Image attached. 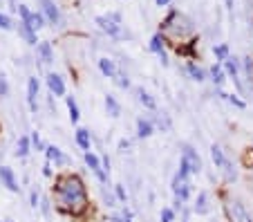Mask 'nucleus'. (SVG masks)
Segmentation results:
<instances>
[{
	"instance_id": "1",
	"label": "nucleus",
	"mask_w": 253,
	"mask_h": 222,
	"mask_svg": "<svg viewBox=\"0 0 253 222\" xmlns=\"http://www.w3.org/2000/svg\"><path fill=\"white\" fill-rule=\"evenodd\" d=\"M56 193H58V200H61L63 209H67V211L79 213L85 209V202H87L85 186H83V182L77 175H67V178L58 179Z\"/></svg>"
},
{
	"instance_id": "2",
	"label": "nucleus",
	"mask_w": 253,
	"mask_h": 222,
	"mask_svg": "<svg viewBox=\"0 0 253 222\" xmlns=\"http://www.w3.org/2000/svg\"><path fill=\"white\" fill-rule=\"evenodd\" d=\"M94 23L99 25V29L103 34L112 36V39L121 36V14H117V11H110L108 16H96Z\"/></svg>"
},
{
	"instance_id": "3",
	"label": "nucleus",
	"mask_w": 253,
	"mask_h": 222,
	"mask_svg": "<svg viewBox=\"0 0 253 222\" xmlns=\"http://www.w3.org/2000/svg\"><path fill=\"white\" fill-rule=\"evenodd\" d=\"M188 171L186 169H182L179 166V171H177V175L172 178V193H175V198L177 200H188V195H191V191H193V184L188 182Z\"/></svg>"
},
{
	"instance_id": "4",
	"label": "nucleus",
	"mask_w": 253,
	"mask_h": 222,
	"mask_svg": "<svg viewBox=\"0 0 253 222\" xmlns=\"http://www.w3.org/2000/svg\"><path fill=\"white\" fill-rule=\"evenodd\" d=\"M179 166L186 169L188 173H200L202 171V160H200V155H197V150L193 148V146L182 144V162H179Z\"/></svg>"
},
{
	"instance_id": "5",
	"label": "nucleus",
	"mask_w": 253,
	"mask_h": 222,
	"mask_svg": "<svg viewBox=\"0 0 253 222\" xmlns=\"http://www.w3.org/2000/svg\"><path fill=\"white\" fill-rule=\"evenodd\" d=\"M226 216H229V222H253L251 216L244 211V207L238 202V200L226 202Z\"/></svg>"
},
{
	"instance_id": "6",
	"label": "nucleus",
	"mask_w": 253,
	"mask_h": 222,
	"mask_svg": "<svg viewBox=\"0 0 253 222\" xmlns=\"http://www.w3.org/2000/svg\"><path fill=\"white\" fill-rule=\"evenodd\" d=\"M85 164L90 166V171L96 175V179H99L101 184H108V173L103 171V164H101V160L94 153H90V150H85Z\"/></svg>"
},
{
	"instance_id": "7",
	"label": "nucleus",
	"mask_w": 253,
	"mask_h": 222,
	"mask_svg": "<svg viewBox=\"0 0 253 222\" xmlns=\"http://www.w3.org/2000/svg\"><path fill=\"white\" fill-rule=\"evenodd\" d=\"M41 7H43V11H41V14L45 16V20H47V23H52V25L61 23V11H58V7H56V2H54V0H41Z\"/></svg>"
},
{
	"instance_id": "8",
	"label": "nucleus",
	"mask_w": 253,
	"mask_h": 222,
	"mask_svg": "<svg viewBox=\"0 0 253 222\" xmlns=\"http://www.w3.org/2000/svg\"><path fill=\"white\" fill-rule=\"evenodd\" d=\"M0 184H2L7 191H11V193H18L20 191L18 182H16V175L9 166H0Z\"/></svg>"
},
{
	"instance_id": "9",
	"label": "nucleus",
	"mask_w": 253,
	"mask_h": 222,
	"mask_svg": "<svg viewBox=\"0 0 253 222\" xmlns=\"http://www.w3.org/2000/svg\"><path fill=\"white\" fill-rule=\"evenodd\" d=\"M45 157H47V162H54L56 166L70 164V157H67V155L58 148V146H45Z\"/></svg>"
},
{
	"instance_id": "10",
	"label": "nucleus",
	"mask_w": 253,
	"mask_h": 222,
	"mask_svg": "<svg viewBox=\"0 0 253 222\" xmlns=\"http://www.w3.org/2000/svg\"><path fill=\"white\" fill-rule=\"evenodd\" d=\"M224 70H226V74H229V77H231V81L235 83V88H238L240 92H244L242 81H240V68H238V61H235L233 56L224 58Z\"/></svg>"
},
{
	"instance_id": "11",
	"label": "nucleus",
	"mask_w": 253,
	"mask_h": 222,
	"mask_svg": "<svg viewBox=\"0 0 253 222\" xmlns=\"http://www.w3.org/2000/svg\"><path fill=\"white\" fill-rule=\"evenodd\" d=\"M36 97H39V79L36 77H29L27 79V103H29V110L36 115L39 106H36Z\"/></svg>"
},
{
	"instance_id": "12",
	"label": "nucleus",
	"mask_w": 253,
	"mask_h": 222,
	"mask_svg": "<svg viewBox=\"0 0 253 222\" xmlns=\"http://www.w3.org/2000/svg\"><path fill=\"white\" fill-rule=\"evenodd\" d=\"M47 88H49V92H52L54 97H63V94H65V81L54 72L47 74Z\"/></svg>"
},
{
	"instance_id": "13",
	"label": "nucleus",
	"mask_w": 253,
	"mask_h": 222,
	"mask_svg": "<svg viewBox=\"0 0 253 222\" xmlns=\"http://www.w3.org/2000/svg\"><path fill=\"white\" fill-rule=\"evenodd\" d=\"M193 211H195L197 216H206V213H211L209 193H206V191H202V193H197V198H195V204H193Z\"/></svg>"
},
{
	"instance_id": "14",
	"label": "nucleus",
	"mask_w": 253,
	"mask_h": 222,
	"mask_svg": "<svg viewBox=\"0 0 253 222\" xmlns=\"http://www.w3.org/2000/svg\"><path fill=\"white\" fill-rule=\"evenodd\" d=\"M99 70H101V74L103 77H108V79H115L117 77V72H119V68H117V63L112 61V58H99Z\"/></svg>"
},
{
	"instance_id": "15",
	"label": "nucleus",
	"mask_w": 253,
	"mask_h": 222,
	"mask_svg": "<svg viewBox=\"0 0 253 222\" xmlns=\"http://www.w3.org/2000/svg\"><path fill=\"white\" fill-rule=\"evenodd\" d=\"M36 54H39V58L45 63V65H49V63H54V49L49 43H39L36 45Z\"/></svg>"
},
{
	"instance_id": "16",
	"label": "nucleus",
	"mask_w": 253,
	"mask_h": 222,
	"mask_svg": "<svg viewBox=\"0 0 253 222\" xmlns=\"http://www.w3.org/2000/svg\"><path fill=\"white\" fill-rule=\"evenodd\" d=\"M155 133V124L150 119H137V135L141 137V139H148L150 135Z\"/></svg>"
},
{
	"instance_id": "17",
	"label": "nucleus",
	"mask_w": 253,
	"mask_h": 222,
	"mask_svg": "<svg viewBox=\"0 0 253 222\" xmlns=\"http://www.w3.org/2000/svg\"><path fill=\"white\" fill-rule=\"evenodd\" d=\"M18 34L23 36V41L27 45H36V43H39V39H36V32H34V29L29 27L27 23H23V20L18 23Z\"/></svg>"
},
{
	"instance_id": "18",
	"label": "nucleus",
	"mask_w": 253,
	"mask_h": 222,
	"mask_svg": "<svg viewBox=\"0 0 253 222\" xmlns=\"http://www.w3.org/2000/svg\"><path fill=\"white\" fill-rule=\"evenodd\" d=\"M105 112H108L112 119H117V117L121 115V106L115 99V94H105Z\"/></svg>"
},
{
	"instance_id": "19",
	"label": "nucleus",
	"mask_w": 253,
	"mask_h": 222,
	"mask_svg": "<svg viewBox=\"0 0 253 222\" xmlns=\"http://www.w3.org/2000/svg\"><path fill=\"white\" fill-rule=\"evenodd\" d=\"M134 94H137V101L141 103V106H146L148 110H155V108H157V101H155V99L150 97L143 88H137V90H134Z\"/></svg>"
},
{
	"instance_id": "20",
	"label": "nucleus",
	"mask_w": 253,
	"mask_h": 222,
	"mask_svg": "<svg viewBox=\"0 0 253 222\" xmlns=\"http://www.w3.org/2000/svg\"><path fill=\"white\" fill-rule=\"evenodd\" d=\"M211 157H213V164H215V169H222V166H224V162L229 160V157H226V155H224V150H222L217 144H213V146H211Z\"/></svg>"
},
{
	"instance_id": "21",
	"label": "nucleus",
	"mask_w": 253,
	"mask_h": 222,
	"mask_svg": "<svg viewBox=\"0 0 253 222\" xmlns=\"http://www.w3.org/2000/svg\"><path fill=\"white\" fill-rule=\"evenodd\" d=\"M29 150H32V141H29V137L27 135H23V137H18V146H16V157H27L29 155Z\"/></svg>"
},
{
	"instance_id": "22",
	"label": "nucleus",
	"mask_w": 253,
	"mask_h": 222,
	"mask_svg": "<svg viewBox=\"0 0 253 222\" xmlns=\"http://www.w3.org/2000/svg\"><path fill=\"white\" fill-rule=\"evenodd\" d=\"M23 23H27L29 27L34 29V32H39V29L45 27V16H43V14H36V11H32V14H29V18L23 20Z\"/></svg>"
},
{
	"instance_id": "23",
	"label": "nucleus",
	"mask_w": 253,
	"mask_h": 222,
	"mask_svg": "<svg viewBox=\"0 0 253 222\" xmlns=\"http://www.w3.org/2000/svg\"><path fill=\"white\" fill-rule=\"evenodd\" d=\"M77 144L81 146L83 150H90V146H92L90 131H85V128H79V131H77Z\"/></svg>"
},
{
	"instance_id": "24",
	"label": "nucleus",
	"mask_w": 253,
	"mask_h": 222,
	"mask_svg": "<svg viewBox=\"0 0 253 222\" xmlns=\"http://www.w3.org/2000/svg\"><path fill=\"white\" fill-rule=\"evenodd\" d=\"M65 103H67V112H70V121L72 124H77L79 121V106H77V99L74 97H65Z\"/></svg>"
},
{
	"instance_id": "25",
	"label": "nucleus",
	"mask_w": 253,
	"mask_h": 222,
	"mask_svg": "<svg viewBox=\"0 0 253 222\" xmlns=\"http://www.w3.org/2000/svg\"><path fill=\"white\" fill-rule=\"evenodd\" d=\"M220 171L224 173L226 182H235V179H238V171H235V166H233V162H231V160H226L224 166H222Z\"/></svg>"
},
{
	"instance_id": "26",
	"label": "nucleus",
	"mask_w": 253,
	"mask_h": 222,
	"mask_svg": "<svg viewBox=\"0 0 253 222\" xmlns=\"http://www.w3.org/2000/svg\"><path fill=\"white\" fill-rule=\"evenodd\" d=\"M211 77H213L215 88H220L222 83L226 81V79H224V70H222V65H213V70H211Z\"/></svg>"
},
{
	"instance_id": "27",
	"label": "nucleus",
	"mask_w": 253,
	"mask_h": 222,
	"mask_svg": "<svg viewBox=\"0 0 253 222\" xmlns=\"http://www.w3.org/2000/svg\"><path fill=\"white\" fill-rule=\"evenodd\" d=\"M186 72H188V77H191L193 81H197V83H200V81H204V79H206L204 70H202V68H197V65H193V63H191V65H188V68H186Z\"/></svg>"
},
{
	"instance_id": "28",
	"label": "nucleus",
	"mask_w": 253,
	"mask_h": 222,
	"mask_svg": "<svg viewBox=\"0 0 253 222\" xmlns=\"http://www.w3.org/2000/svg\"><path fill=\"white\" fill-rule=\"evenodd\" d=\"M150 52H155L159 56L162 52H166L164 49V39H162V34H155L153 39H150Z\"/></svg>"
},
{
	"instance_id": "29",
	"label": "nucleus",
	"mask_w": 253,
	"mask_h": 222,
	"mask_svg": "<svg viewBox=\"0 0 253 222\" xmlns=\"http://www.w3.org/2000/svg\"><path fill=\"white\" fill-rule=\"evenodd\" d=\"M115 83L121 88V90H128V88H130V79H128V74L121 72V70H119V72H117V77H115Z\"/></svg>"
},
{
	"instance_id": "30",
	"label": "nucleus",
	"mask_w": 253,
	"mask_h": 222,
	"mask_svg": "<svg viewBox=\"0 0 253 222\" xmlns=\"http://www.w3.org/2000/svg\"><path fill=\"white\" fill-rule=\"evenodd\" d=\"M220 97L224 99V101H229V103H233L235 108H247V103L244 101H240L238 97H235V94H226V92H220Z\"/></svg>"
},
{
	"instance_id": "31",
	"label": "nucleus",
	"mask_w": 253,
	"mask_h": 222,
	"mask_svg": "<svg viewBox=\"0 0 253 222\" xmlns=\"http://www.w3.org/2000/svg\"><path fill=\"white\" fill-rule=\"evenodd\" d=\"M213 54L220 58V61H224V58H229V47H226V45H215Z\"/></svg>"
},
{
	"instance_id": "32",
	"label": "nucleus",
	"mask_w": 253,
	"mask_h": 222,
	"mask_svg": "<svg viewBox=\"0 0 253 222\" xmlns=\"http://www.w3.org/2000/svg\"><path fill=\"white\" fill-rule=\"evenodd\" d=\"M159 218H162V222H175V211H172L170 207H164Z\"/></svg>"
},
{
	"instance_id": "33",
	"label": "nucleus",
	"mask_w": 253,
	"mask_h": 222,
	"mask_svg": "<svg viewBox=\"0 0 253 222\" xmlns=\"http://www.w3.org/2000/svg\"><path fill=\"white\" fill-rule=\"evenodd\" d=\"M29 141H32V144H34V148H36V150H45V144H43V141H41V135H39V133H32V137H29Z\"/></svg>"
},
{
	"instance_id": "34",
	"label": "nucleus",
	"mask_w": 253,
	"mask_h": 222,
	"mask_svg": "<svg viewBox=\"0 0 253 222\" xmlns=\"http://www.w3.org/2000/svg\"><path fill=\"white\" fill-rule=\"evenodd\" d=\"M7 94H9V83L5 74H0V97H7Z\"/></svg>"
},
{
	"instance_id": "35",
	"label": "nucleus",
	"mask_w": 253,
	"mask_h": 222,
	"mask_svg": "<svg viewBox=\"0 0 253 222\" xmlns=\"http://www.w3.org/2000/svg\"><path fill=\"white\" fill-rule=\"evenodd\" d=\"M11 27H14V25H11V18H9V16L0 14V29H7V32H9Z\"/></svg>"
},
{
	"instance_id": "36",
	"label": "nucleus",
	"mask_w": 253,
	"mask_h": 222,
	"mask_svg": "<svg viewBox=\"0 0 253 222\" xmlns=\"http://www.w3.org/2000/svg\"><path fill=\"white\" fill-rule=\"evenodd\" d=\"M29 202H32V209H39L41 198H39V193H36V191H32V193H29Z\"/></svg>"
},
{
	"instance_id": "37",
	"label": "nucleus",
	"mask_w": 253,
	"mask_h": 222,
	"mask_svg": "<svg viewBox=\"0 0 253 222\" xmlns=\"http://www.w3.org/2000/svg\"><path fill=\"white\" fill-rule=\"evenodd\" d=\"M39 207H41V211H43V216H49V209H52V207H49V200H47V198L41 200Z\"/></svg>"
},
{
	"instance_id": "38",
	"label": "nucleus",
	"mask_w": 253,
	"mask_h": 222,
	"mask_svg": "<svg viewBox=\"0 0 253 222\" xmlns=\"http://www.w3.org/2000/svg\"><path fill=\"white\" fill-rule=\"evenodd\" d=\"M115 191H117V198H119L121 202H126V191H124V186H121V184H117Z\"/></svg>"
},
{
	"instance_id": "39",
	"label": "nucleus",
	"mask_w": 253,
	"mask_h": 222,
	"mask_svg": "<svg viewBox=\"0 0 253 222\" xmlns=\"http://www.w3.org/2000/svg\"><path fill=\"white\" fill-rule=\"evenodd\" d=\"M103 200H105V204H108V207H115V198H112V195L108 193L105 188H103Z\"/></svg>"
},
{
	"instance_id": "40",
	"label": "nucleus",
	"mask_w": 253,
	"mask_h": 222,
	"mask_svg": "<svg viewBox=\"0 0 253 222\" xmlns=\"http://www.w3.org/2000/svg\"><path fill=\"white\" fill-rule=\"evenodd\" d=\"M128 148H130V141H128V139H121V141H119V150H121V153H126Z\"/></svg>"
},
{
	"instance_id": "41",
	"label": "nucleus",
	"mask_w": 253,
	"mask_h": 222,
	"mask_svg": "<svg viewBox=\"0 0 253 222\" xmlns=\"http://www.w3.org/2000/svg\"><path fill=\"white\" fill-rule=\"evenodd\" d=\"M43 175H47V178L52 175V169H49V162H45V164H43Z\"/></svg>"
},
{
	"instance_id": "42",
	"label": "nucleus",
	"mask_w": 253,
	"mask_h": 222,
	"mask_svg": "<svg viewBox=\"0 0 253 222\" xmlns=\"http://www.w3.org/2000/svg\"><path fill=\"white\" fill-rule=\"evenodd\" d=\"M155 2H157V7H166L170 0H155Z\"/></svg>"
},
{
	"instance_id": "43",
	"label": "nucleus",
	"mask_w": 253,
	"mask_h": 222,
	"mask_svg": "<svg viewBox=\"0 0 253 222\" xmlns=\"http://www.w3.org/2000/svg\"><path fill=\"white\" fill-rule=\"evenodd\" d=\"M226 2V9H233V0H224Z\"/></svg>"
},
{
	"instance_id": "44",
	"label": "nucleus",
	"mask_w": 253,
	"mask_h": 222,
	"mask_svg": "<svg viewBox=\"0 0 253 222\" xmlns=\"http://www.w3.org/2000/svg\"><path fill=\"white\" fill-rule=\"evenodd\" d=\"M126 222H132V220H130V218H128V220H126Z\"/></svg>"
}]
</instances>
